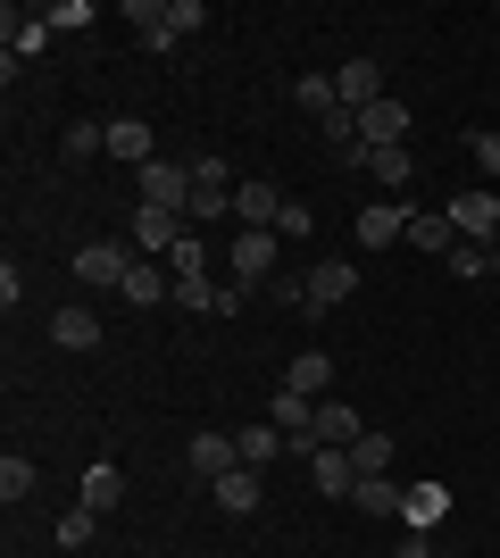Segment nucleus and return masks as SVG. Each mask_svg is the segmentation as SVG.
<instances>
[{
  "label": "nucleus",
  "mask_w": 500,
  "mask_h": 558,
  "mask_svg": "<svg viewBox=\"0 0 500 558\" xmlns=\"http://www.w3.org/2000/svg\"><path fill=\"white\" fill-rule=\"evenodd\" d=\"M408 142V100L383 93L376 109H358V150H401Z\"/></svg>",
  "instance_id": "4"
},
{
  "label": "nucleus",
  "mask_w": 500,
  "mask_h": 558,
  "mask_svg": "<svg viewBox=\"0 0 500 558\" xmlns=\"http://www.w3.org/2000/svg\"><path fill=\"white\" fill-rule=\"evenodd\" d=\"M276 276V233L267 226H242L234 233V283H267Z\"/></svg>",
  "instance_id": "9"
},
{
  "label": "nucleus",
  "mask_w": 500,
  "mask_h": 558,
  "mask_svg": "<svg viewBox=\"0 0 500 558\" xmlns=\"http://www.w3.org/2000/svg\"><path fill=\"white\" fill-rule=\"evenodd\" d=\"M75 276L93 283V292H125V276H134V251H125V242H84V251H75Z\"/></svg>",
  "instance_id": "2"
},
{
  "label": "nucleus",
  "mask_w": 500,
  "mask_h": 558,
  "mask_svg": "<svg viewBox=\"0 0 500 558\" xmlns=\"http://www.w3.org/2000/svg\"><path fill=\"white\" fill-rule=\"evenodd\" d=\"M276 233H284V242H301V233H317L309 201H284V217H276Z\"/></svg>",
  "instance_id": "35"
},
{
  "label": "nucleus",
  "mask_w": 500,
  "mask_h": 558,
  "mask_svg": "<svg viewBox=\"0 0 500 558\" xmlns=\"http://www.w3.org/2000/svg\"><path fill=\"white\" fill-rule=\"evenodd\" d=\"M259 500H267L259 466H234V475H217V509H225V517H251Z\"/></svg>",
  "instance_id": "14"
},
{
  "label": "nucleus",
  "mask_w": 500,
  "mask_h": 558,
  "mask_svg": "<svg viewBox=\"0 0 500 558\" xmlns=\"http://www.w3.org/2000/svg\"><path fill=\"white\" fill-rule=\"evenodd\" d=\"M392 558H426V534H401V550Z\"/></svg>",
  "instance_id": "37"
},
{
  "label": "nucleus",
  "mask_w": 500,
  "mask_h": 558,
  "mask_svg": "<svg viewBox=\"0 0 500 558\" xmlns=\"http://www.w3.org/2000/svg\"><path fill=\"white\" fill-rule=\"evenodd\" d=\"M234 217H242V226H267V233H276L284 192H276V184H234Z\"/></svg>",
  "instance_id": "16"
},
{
  "label": "nucleus",
  "mask_w": 500,
  "mask_h": 558,
  "mask_svg": "<svg viewBox=\"0 0 500 558\" xmlns=\"http://www.w3.org/2000/svg\"><path fill=\"white\" fill-rule=\"evenodd\" d=\"M184 466L200 475V484H217V475H234V466H242V442L225 434V425H209V434H192V442H184Z\"/></svg>",
  "instance_id": "3"
},
{
  "label": "nucleus",
  "mask_w": 500,
  "mask_h": 558,
  "mask_svg": "<svg viewBox=\"0 0 500 558\" xmlns=\"http://www.w3.org/2000/svg\"><path fill=\"white\" fill-rule=\"evenodd\" d=\"M333 93H342V109H376V100H383V68L358 50V59H342V68H333Z\"/></svg>",
  "instance_id": "8"
},
{
  "label": "nucleus",
  "mask_w": 500,
  "mask_h": 558,
  "mask_svg": "<svg viewBox=\"0 0 500 558\" xmlns=\"http://www.w3.org/2000/svg\"><path fill=\"white\" fill-rule=\"evenodd\" d=\"M442 267H451L459 283H476V276H492V251H484V242H459V251L442 258Z\"/></svg>",
  "instance_id": "33"
},
{
  "label": "nucleus",
  "mask_w": 500,
  "mask_h": 558,
  "mask_svg": "<svg viewBox=\"0 0 500 558\" xmlns=\"http://www.w3.org/2000/svg\"><path fill=\"white\" fill-rule=\"evenodd\" d=\"M442 217L459 226V242H484V251H492V233H500V201H492L484 184H476V192H459V201H451Z\"/></svg>",
  "instance_id": "5"
},
{
  "label": "nucleus",
  "mask_w": 500,
  "mask_h": 558,
  "mask_svg": "<svg viewBox=\"0 0 500 558\" xmlns=\"http://www.w3.org/2000/svg\"><path fill=\"white\" fill-rule=\"evenodd\" d=\"M175 308H192V317H234L242 292H217V283L200 276V283H175Z\"/></svg>",
  "instance_id": "19"
},
{
  "label": "nucleus",
  "mask_w": 500,
  "mask_h": 558,
  "mask_svg": "<svg viewBox=\"0 0 500 558\" xmlns=\"http://www.w3.org/2000/svg\"><path fill=\"white\" fill-rule=\"evenodd\" d=\"M184 217H175V209H150V201H143V209H134V251H143V258H167V251H175V242H184Z\"/></svg>",
  "instance_id": "7"
},
{
  "label": "nucleus",
  "mask_w": 500,
  "mask_h": 558,
  "mask_svg": "<svg viewBox=\"0 0 500 558\" xmlns=\"http://www.w3.org/2000/svg\"><path fill=\"white\" fill-rule=\"evenodd\" d=\"M25 492H34V459H25V450H9V459H0V500L17 509Z\"/></svg>",
  "instance_id": "30"
},
{
  "label": "nucleus",
  "mask_w": 500,
  "mask_h": 558,
  "mask_svg": "<svg viewBox=\"0 0 500 558\" xmlns=\"http://www.w3.org/2000/svg\"><path fill=\"white\" fill-rule=\"evenodd\" d=\"M351 466H358V475H392V434H358Z\"/></svg>",
  "instance_id": "28"
},
{
  "label": "nucleus",
  "mask_w": 500,
  "mask_h": 558,
  "mask_svg": "<svg viewBox=\"0 0 500 558\" xmlns=\"http://www.w3.org/2000/svg\"><path fill=\"white\" fill-rule=\"evenodd\" d=\"M358 167H367V175H376V184L392 192V201H401V192H408V175H417V159H408V142H401V150H358Z\"/></svg>",
  "instance_id": "15"
},
{
  "label": "nucleus",
  "mask_w": 500,
  "mask_h": 558,
  "mask_svg": "<svg viewBox=\"0 0 500 558\" xmlns=\"http://www.w3.org/2000/svg\"><path fill=\"white\" fill-rule=\"evenodd\" d=\"M292 109H309V117L342 109V93H333V75H292Z\"/></svg>",
  "instance_id": "26"
},
{
  "label": "nucleus",
  "mask_w": 500,
  "mask_h": 558,
  "mask_svg": "<svg viewBox=\"0 0 500 558\" xmlns=\"http://www.w3.org/2000/svg\"><path fill=\"white\" fill-rule=\"evenodd\" d=\"M93 17H100L93 0H50V9H42V25H50V34H84Z\"/></svg>",
  "instance_id": "29"
},
{
  "label": "nucleus",
  "mask_w": 500,
  "mask_h": 558,
  "mask_svg": "<svg viewBox=\"0 0 500 558\" xmlns=\"http://www.w3.org/2000/svg\"><path fill=\"white\" fill-rule=\"evenodd\" d=\"M309 484H317V492H333V500H351V492H358L351 450H317V459H309Z\"/></svg>",
  "instance_id": "18"
},
{
  "label": "nucleus",
  "mask_w": 500,
  "mask_h": 558,
  "mask_svg": "<svg viewBox=\"0 0 500 558\" xmlns=\"http://www.w3.org/2000/svg\"><path fill=\"white\" fill-rule=\"evenodd\" d=\"M109 159L150 167V125H143V117H109Z\"/></svg>",
  "instance_id": "21"
},
{
  "label": "nucleus",
  "mask_w": 500,
  "mask_h": 558,
  "mask_svg": "<svg viewBox=\"0 0 500 558\" xmlns=\"http://www.w3.org/2000/svg\"><path fill=\"white\" fill-rule=\"evenodd\" d=\"M358 292V276H351V258H317L309 276H301V308L309 317H326V308H342Z\"/></svg>",
  "instance_id": "1"
},
{
  "label": "nucleus",
  "mask_w": 500,
  "mask_h": 558,
  "mask_svg": "<svg viewBox=\"0 0 500 558\" xmlns=\"http://www.w3.org/2000/svg\"><path fill=\"white\" fill-rule=\"evenodd\" d=\"M93 534H100L93 509H68V517H59V550H93Z\"/></svg>",
  "instance_id": "34"
},
{
  "label": "nucleus",
  "mask_w": 500,
  "mask_h": 558,
  "mask_svg": "<svg viewBox=\"0 0 500 558\" xmlns=\"http://www.w3.org/2000/svg\"><path fill=\"white\" fill-rule=\"evenodd\" d=\"M50 342H59V350H100V317H93L84 301L59 308V317H50Z\"/></svg>",
  "instance_id": "17"
},
{
  "label": "nucleus",
  "mask_w": 500,
  "mask_h": 558,
  "mask_svg": "<svg viewBox=\"0 0 500 558\" xmlns=\"http://www.w3.org/2000/svg\"><path fill=\"white\" fill-rule=\"evenodd\" d=\"M492 276H500V242H492Z\"/></svg>",
  "instance_id": "38"
},
{
  "label": "nucleus",
  "mask_w": 500,
  "mask_h": 558,
  "mask_svg": "<svg viewBox=\"0 0 500 558\" xmlns=\"http://www.w3.org/2000/svg\"><path fill=\"white\" fill-rule=\"evenodd\" d=\"M317 134H326L333 150H351V159H358V109H326V117H317Z\"/></svg>",
  "instance_id": "31"
},
{
  "label": "nucleus",
  "mask_w": 500,
  "mask_h": 558,
  "mask_svg": "<svg viewBox=\"0 0 500 558\" xmlns=\"http://www.w3.org/2000/svg\"><path fill=\"white\" fill-rule=\"evenodd\" d=\"M442 517H451V492H442V484H408L401 492V525H408V534H434Z\"/></svg>",
  "instance_id": "11"
},
{
  "label": "nucleus",
  "mask_w": 500,
  "mask_h": 558,
  "mask_svg": "<svg viewBox=\"0 0 500 558\" xmlns=\"http://www.w3.org/2000/svg\"><path fill=\"white\" fill-rule=\"evenodd\" d=\"M125 500V475L118 466H84V500H75V509H93V517H109Z\"/></svg>",
  "instance_id": "20"
},
{
  "label": "nucleus",
  "mask_w": 500,
  "mask_h": 558,
  "mask_svg": "<svg viewBox=\"0 0 500 558\" xmlns=\"http://www.w3.org/2000/svg\"><path fill=\"white\" fill-rule=\"evenodd\" d=\"M467 150H476V159H484V175H492V184H500V125H492V134H484V125H476V134H467Z\"/></svg>",
  "instance_id": "36"
},
{
  "label": "nucleus",
  "mask_w": 500,
  "mask_h": 558,
  "mask_svg": "<svg viewBox=\"0 0 500 558\" xmlns=\"http://www.w3.org/2000/svg\"><path fill=\"white\" fill-rule=\"evenodd\" d=\"M234 442H242V466H276L284 459V425H242Z\"/></svg>",
  "instance_id": "23"
},
{
  "label": "nucleus",
  "mask_w": 500,
  "mask_h": 558,
  "mask_svg": "<svg viewBox=\"0 0 500 558\" xmlns=\"http://www.w3.org/2000/svg\"><path fill=\"white\" fill-rule=\"evenodd\" d=\"M408 242L434 251V258H451L459 251V226H451V217H417V209H408Z\"/></svg>",
  "instance_id": "24"
},
{
  "label": "nucleus",
  "mask_w": 500,
  "mask_h": 558,
  "mask_svg": "<svg viewBox=\"0 0 500 558\" xmlns=\"http://www.w3.org/2000/svg\"><path fill=\"white\" fill-rule=\"evenodd\" d=\"M134 34H143V50H175V34H167V0H134Z\"/></svg>",
  "instance_id": "27"
},
{
  "label": "nucleus",
  "mask_w": 500,
  "mask_h": 558,
  "mask_svg": "<svg viewBox=\"0 0 500 558\" xmlns=\"http://www.w3.org/2000/svg\"><path fill=\"white\" fill-rule=\"evenodd\" d=\"M358 242H367V251H392V242H408V209H401V201L358 209Z\"/></svg>",
  "instance_id": "12"
},
{
  "label": "nucleus",
  "mask_w": 500,
  "mask_h": 558,
  "mask_svg": "<svg viewBox=\"0 0 500 558\" xmlns=\"http://www.w3.org/2000/svg\"><path fill=\"white\" fill-rule=\"evenodd\" d=\"M143 201L184 217V201H192V159H150V167H143Z\"/></svg>",
  "instance_id": "6"
},
{
  "label": "nucleus",
  "mask_w": 500,
  "mask_h": 558,
  "mask_svg": "<svg viewBox=\"0 0 500 558\" xmlns=\"http://www.w3.org/2000/svg\"><path fill=\"white\" fill-rule=\"evenodd\" d=\"M284 392H301V400H333V350H301L284 367Z\"/></svg>",
  "instance_id": "10"
},
{
  "label": "nucleus",
  "mask_w": 500,
  "mask_h": 558,
  "mask_svg": "<svg viewBox=\"0 0 500 558\" xmlns=\"http://www.w3.org/2000/svg\"><path fill=\"white\" fill-rule=\"evenodd\" d=\"M100 150H109V125L75 117V125H68V159H100Z\"/></svg>",
  "instance_id": "32"
},
{
  "label": "nucleus",
  "mask_w": 500,
  "mask_h": 558,
  "mask_svg": "<svg viewBox=\"0 0 500 558\" xmlns=\"http://www.w3.org/2000/svg\"><path fill=\"white\" fill-rule=\"evenodd\" d=\"M167 276H175V283H200V276H209V242H200V233H184V242L167 251Z\"/></svg>",
  "instance_id": "25"
},
{
  "label": "nucleus",
  "mask_w": 500,
  "mask_h": 558,
  "mask_svg": "<svg viewBox=\"0 0 500 558\" xmlns=\"http://www.w3.org/2000/svg\"><path fill=\"white\" fill-rule=\"evenodd\" d=\"M125 301H134V308L175 301V276H167V258H134V276H125Z\"/></svg>",
  "instance_id": "13"
},
{
  "label": "nucleus",
  "mask_w": 500,
  "mask_h": 558,
  "mask_svg": "<svg viewBox=\"0 0 500 558\" xmlns=\"http://www.w3.org/2000/svg\"><path fill=\"white\" fill-rule=\"evenodd\" d=\"M351 509H358V517H401V484H392V475H358Z\"/></svg>",
  "instance_id": "22"
}]
</instances>
